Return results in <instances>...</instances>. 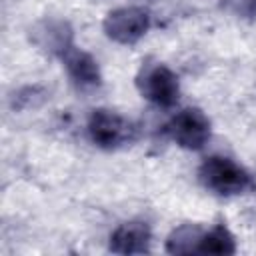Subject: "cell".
Returning a JSON list of instances; mask_svg holds the SVG:
<instances>
[{
    "label": "cell",
    "instance_id": "cell-1",
    "mask_svg": "<svg viewBox=\"0 0 256 256\" xmlns=\"http://www.w3.org/2000/svg\"><path fill=\"white\" fill-rule=\"evenodd\" d=\"M202 184L218 196H238L254 190L252 174L226 156H210L200 166Z\"/></svg>",
    "mask_w": 256,
    "mask_h": 256
},
{
    "label": "cell",
    "instance_id": "cell-2",
    "mask_svg": "<svg viewBox=\"0 0 256 256\" xmlns=\"http://www.w3.org/2000/svg\"><path fill=\"white\" fill-rule=\"evenodd\" d=\"M88 134L96 146L112 150L134 142L138 128L132 120L124 118L122 114L106 108H98L88 118Z\"/></svg>",
    "mask_w": 256,
    "mask_h": 256
},
{
    "label": "cell",
    "instance_id": "cell-3",
    "mask_svg": "<svg viewBox=\"0 0 256 256\" xmlns=\"http://www.w3.org/2000/svg\"><path fill=\"white\" fill-rule=\"evenodd\" d=\"M136 86L146 100L164 108L174 106L180 94L178 76L166 64H160V62L144 64L136 78Z\"/></svg>",
    "mask_w": 256,
    "mask_h": 256
},
{
    "label": "cell",
    "instance_id": "cell-4",
    "mask_svg": "<svg viewBox=\"0 0 256 256\" xmlns=\"http://www.w3.org/2000/svg\"><path fill=\"white\" fill-rule=\"evenodd\" d=\"M150 28V14L138 6H124L112 10L104 18V32L120 44L138 42Z\"/></svg>",
    "mask_w": 256,
    "mask_h": 256
},
{
    "label": "cell",
    "instance_id": "cell-5",
    "mask_svg": "<svg viewBox=\"0 0 256 256\" xmlns=\"http://www.w3.org/2000/svg\"><path fill=\"white\" fill-rule=\"evenodd\" d=\"M170 136L188 150H200L210 140V120L200 108H184L168 124Z\"/></svg>",
    "mask_w": 256,
    "mask_h": 256
},
{
    "label": "cell",
    "instance_id": "cell-6",
    "mask_svg": "<svg viewBox=\"0 0 256 256\" xmlns=\"http://www.w3.org/2000/svg\"><path fill=\"white\" fill-rule=\"evenodd\" d=\"M150 248V228L142 220L120 224L110 234V252L114 254H144Z\"/></svg>",
    "mask_w": 256,
    "mask_h": 256
},
{
    "label": "cell",
    "instance_id": "cell-7",
    "mask_svg": "<svg viewBox=\"0 0 256 256\" xmlns=\"http://www.w3.org/2000/svg\"><path fill=\"white\" fill-rule=\"evenodd\" d=\"M60 56L64 60V66H66L70 78L78 86L88 88V86L100 84V68H98V62L92 58V54L70 44Z\"/></svg>",
    "mask_w": 256,
    "mask_h": 256
},
{
    "label": "cell",
    "instance_id": "cell-8",
    "mask_svg": "<svg viewBox=\"0 0 256 256\" xmlns=\"http://www.w3.org/2000/svg\"><path fill=\"white\" fill-rule=\"evenodd\" d=\"M34 38L42 48L60 52V54L72 44V34L68 26L64 22H54V20L40 24V28L34 32Z\"/></svg>",
    "mask_w": 256,
    "mask_h": 256
},
{
    "label": "cell",
    "instance_id": "cell-9",
    "mask_svg": "<svg viewBox=\"0 0 256 256\" xmlns=\"http://www.w3.org/2000/svg\"><path fill=\"white\" fill-rule=\"evenodd\" d=\"M198 252L200 254H234L236 240L226 226L218 224V226L210 228L208 232H202Z\"/></svg>",
    "mask_w": 256,
    "mask_h": 256
},
{
    "label": "cell",
    "instance_id": "cell-10",
    "mask_svg": "<svg viewBox=\"0 0 256 256\" xmlns=\"http://www.w3.org/2000/svg\"><path fill=\"white\" fill-rule=\"evenodd\" d=\"M202 228L192 226V224H182L176 228L166 242V250L170 254H194L198 252V244L202 238Z\"/></svg>",
    "mask_w": 256,
    "mask_h": 256
},
{
    "label": "cell",
    "instance_id": "cell-11",
    "mask_svg": "<svg viewBox=\"0 0 256 256\" xmlns=\"http://www.w3.org/2000/svg\"><path fill=\"white\" fill-rule=\"evenodd\" d=\"M222 4L226 10H230L236 16H242V18L256 16V0H224Z\"/></svg>",
    "mask_w": 256,
    "mask_h": 256
}]
</instances>
